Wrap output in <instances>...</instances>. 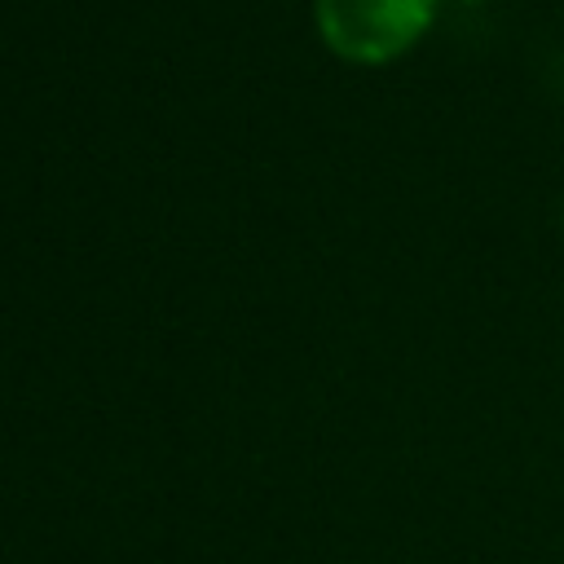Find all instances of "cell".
<instances>
[{
  "label": "cell",
  "instance_id": "6da1fadb",
  "mask_svg": "<svg viewBox=\"0 0 564 564\" xmlns=\"http://www.w3.org/2000/svg\"><path fill=\"white\" fill-rule=\"evenodd\" d=\"M436 0H317L322 35L357 62H383L419 40Z\"/></svg>",
  "mask_w": 564,
  "mask_h": 564
}]
</instances>
